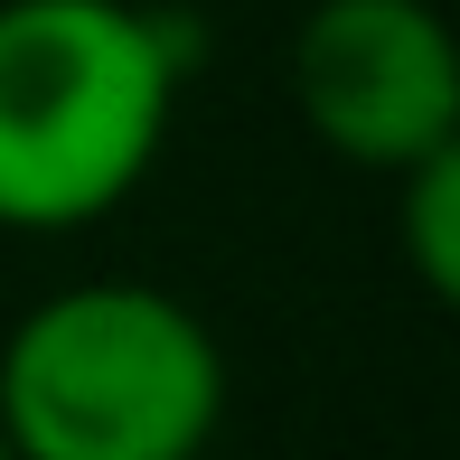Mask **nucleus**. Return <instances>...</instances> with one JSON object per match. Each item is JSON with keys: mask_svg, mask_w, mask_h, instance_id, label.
I'll use <instances>...</instances> for the list:
<instances>
[{"mask_svg": "<svg viewBox=\"0 0 460 460\" xmlns=\"http://www.w3.org/2000/svg\"><path fill=\"white\" fill-rule=\"evenodd\" d=\"M0 460H10V442H0Z\"/></svg>", "mask_w": 460, "mask_h": 460, "instance_id": "39448f33", "label": "nucleus"}, {"mask_svg": "<svg viewBox=\"0 0 460 460\" xmlns=\"http://www.w3.org/2000/svg\"><path fill=\"white\" fill-rule=\"evenodd\" d=\"M207 460H217V451H207Z\"/></svg>", "mask_w": 460, "mask_h": 460, "instance_id": "423d86ee", "label": "nucleus"}, {"mask_svg": "<svg viewBox=\"0 0 460 460\" xmlns=\"http://www.w3.org/2000/svg\"><path fill=\"white\" fill-rule=\"evenodd\" d=\"M217 423V329L160 282H66L0 339L10 460H207Z\"/></svg>", "mask_w": 460, "mask_h": 460, "instance_id": "f03ea898", "label": "nucleus"}, {"mask_svg": "<svg viewBox=\"0 0 460 460\" xmlns=\"http://www.w3.org/2000/svg\"><path fill=\"white\" fill-rule=\"evenodd\" d=\"M291 103L348 170L404 179L460 141V48L432 0H320L291 38Z\"/></svg>", "mask_w": 460, "mask_h": 460, "instance_id": "7ed1b4c3", "label": "nucleus"}, {"mask_svg": "<svg viewBox=\"0 0 460 460\" xmlns=\"http://www.w3.org/2000/svg\"><path fill=\"white\" fill-rule=\"evenodd\" d=\"M404 263L432 301H460V141L432 160H413L404 179Z\"/></svg>", "mask_w": 460, "mask_h": 460, "instance_id": "20e7f679", "label": "nucleus"}, {"mask_svg": "<svg viewBox=\"0 0 460 460\" xmlns=\"http://www.w3.org/2000/svg\"><path fill=\"white\" fill-rule=\"evenodd\" d=\"M188 48L141 0H0V226L75 235L160 170Z\"/></svg>", "mask_w": 460, "mask_h": 460, "instance_id": "f257e3e1", "label": "nucleus"}]
</instances>
